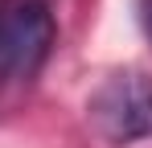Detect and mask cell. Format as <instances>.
Returning a JSON list of instances; mask_svg holds the SVG:
<instances>
[{"mask_svg": "<svg viewBox=\"0 0 152 148\" xmlns=\"http://www.w3.org/2000/svg\"><path fill=\"white\" fill-rule=\"evenodd\" d=\"M8 4H12V0H0V17H4V8H8Z\"/></svg>", "mask_w": 152, "mask_h": 148, "instance_id": "obj_4", "label": "cell"}, {"mask_svg": "<svg viewBox=\"0 0 152 148\" xmlns=\"http://www.w3.org/2000/svg\"><path fill=\"white\" fill-rule=\"evenodd\" d=\"M53 45V17L41 0H12L0 17V86H21Z\"/></svg>", "mask_w": 152, "mask_h": 148, "instance_id": "obj_2", "label": "cell"}, {"mask_svg": "<svg viewBox=\"0 0 152 148\" xmlns=\"http://www.w3.org/2000/svg\"><path fill=\"white\" fill-rule=\"evenodd\" d=\"M91 123L107 144L152 140V78L144 70H119L103 78L86 103Z\"/></svg>", "mask_w": 152, "mask_h": 148, "instance_id": "obj_1", "label": "cell"}, {"mask_svg": "<svg viewBox=\"0 0 152 148\" xmlns=\"http://www.w3.org/2000/svg\"><path fill=\"white\" fill-rule=\"evenodd\" d=\"M140 25H144V33L152 41V0H140Z\"/></svg>", "mask_w": 152, "mask_h": 148, "instance_id": "obj_3", "label": "cell"}]
</instances>
